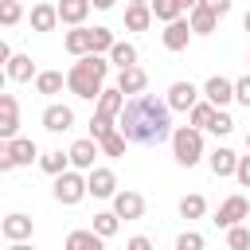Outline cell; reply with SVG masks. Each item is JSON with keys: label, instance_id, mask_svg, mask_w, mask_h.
I'll use <instances>...</instances> for the list:
<instances>
[{"label": "cell", "instance_id": "6da1fadb", "mask_svg": "<svg viewBox=\"0 0 250 250\" xmlns=\"http://www.w3.org/2000/svg\"><path fill=\"white\" fill-rule=\"evenodd\" d=\"M117 129L125 133L129 145H160V141H168V133H172V109H168L164 98L141 90V94H133V98L121 105Z\"/></svg>", "mask_w": 250, "mask_h": 250}, {"label": "cell", "instance_id": "7a4b0ae2", "mask_svg": "<svg viewBox=\"0 0 250 250\" xmlns=\"http://www.w3.org/2000/svg\"><path fill=\"white\" fill-rule=\"evenodd\" d=\"M105 74H109V59L86 51V55H78V62L66 70V90H70L74 98H82V102H94V98L102 94V86H105Z\"/></svg>", "mask_w": 250, "mask_h": 250}, {"label": "cell", "instance_id": "3957f363", "mask_svg": "<svg viewBox=\"0 0 250 250\" xmlns=\"http://www.w3.org/2000/svg\"><path fill=\"white\" fill-rule=\"evenodd\" d=\"M168 141H172V156H176L180 168H195L203 160V129H195V125H172Z\"/></svg>", "mask_w": 250, "mask_h": 250}, {"label": "cell", "instance_id": "277c9868", "mask_svg": "<svg viewBox=\"0 0 250 250\" xmlns=\"http://www.w3.org/2000/svg\"><path fill=\"white\" fill-rule=\"evenodd\" d=\"M55 199H59L62 207H78V203L86 199V176H82L78 168H62V172L55 176Z\"/></svg>", "mask_w": 250, "mask_h": 250}, {"label": "cell", "instance_id": "5b68a950", "mask_svg": "<svg viewBox=\"0 0 250 250\" xmlns=\"http://www.w3.org/2000/svg\"><path fill=\"white\" fill-rule=\"evenodd\" d=\"M117 191V172L113 168H90L86 172V195H94V199H109Z\"/></svg>", "mask_w": 250, "mask_h": 250}, {"label": "cell", "instance_id": "8992f818", "mask_svg": "<svg viewBox=\"0 0 250 250\" xmlns=\"http://www.w3.org/2000/svg\"><path fill=\"white\" fill-rule=\"evenodd\" d=\"M109 199H113V215H117V219H125V223H133V219H141V215H145V195H141V191H129V188L121 191V188H117Z\"/></svg>", "mask_w": 250, "mask_h": 250}, {"label": "cell", "instance_id": "52a82bcc", "mask_svg": "<svg viewBox=\"0 0 250 250\" xmlns=\"http://www.w3.org/2000/svg\"><path fill=\"white\" fill-rule=\"evenodd\" d=\"M242 219H250V203H246V195H227L223 203H219V211H215V227H234V223H242Z\"/></svg>", "mask_w": 250, "mask_h": 250}, {"label": "cell", "instance_id": "ba28073f", "mask_svg": "<svg viewBox=\"0 0 250 250\" xmlns=\"http://www.w3.org/2000/svg\"><path fill=\"white\" fill-rule=\"evenodd\" d=\"M164 102H168V109H172V113H188V109L199 102V86L180 78V82H172V86H168V98H164Z\"/></svg>", "mask_w": 250, "mask_h": 250}, {"label": "cell", "instance_id": "9c48e42d", "mask_svg": "<svg viewBox=\"0 0 250 250\" xmlns=\"http://www.w3.org/2000/svg\"><path fill=\"white\" fill-rule=\"evenodd\" d=\"M0 234H4L8 242H27V238L35 234V219H31V215H23V211H12V215H4Z\"/></svg>", "mask_w": 250, "mask_h": 250}, {"label": "cell", "instance_id": "30bf717a", "mask_svg": "<svg viewBox=\"0 0 250 250\" xmlns=\"http://www.w3.org/2000/svg\"><path fill=\"white\" fill-rule=\"evenodd\" d=\"M20 133V102L16 94L0 90V141H12Z\"/></svg>", "mask_w": 250, "mask_h": 250}, {"label": "cell", "instance_id": "8fae6325", "mask_svg": "<svg viewBox=\"0 0 250 250\" xmlns=\"http://www.w3.org/2000/svg\"><path fill=\"white\" fill-rule=\"evenodd\" d=\"M160 43H164V51H188V43H191V27H188V20H184V16L168 20L164 31H160Z\"/></svg>", "mask_w": 250, "mask_h": 250}, {"label": "cell", "instance_id": "7c38bea8", "mask_svg": "<svg viewBox=\"0 0 250 250\" xmlns=\"http://www.w3.org/2000/svg\"><path fill=\"white\" fill-rule=\"evenodd\" d=\"M199 94H203L211 105H219V109H223V105H230V102H234V82H230V78H223V74H211V78L203 82V90H199Z\"/></svg>", "mask_w": 250, "mask_h": 250}, {"label": "cell", "instance_id": "4fadbf2b", "mask_svg": "<svg viewBox=\"0 0 250 250\" xmlns=\"http://www.w3.org/2000/svg\"><path fill=\"white\" fill-rule=\"evenodd\" d=\"M43 129L47 133H66V129H74V109L70 105H62V102H51L47 109H43Z\"/></svg>", "mask_w": 250, "mask_h": 250}, {"label": "cell", "instance_id": "5bb4252c", "mask_svg": "<svg viewBox=\"0 0 250 250\" xmlns=\"http://www.w3.org/2000/svg\"><path fill=\"white\" fill-rule=\"evenodd\" d=\"M94 156H98V141H94V137H78V141L66 148V160H70V168H78V172H90V168H94Z\"/></svg>", "mask_w": 250, "mask_h": 250}, {"label": "cell", "instance_id": "9a60e30c", "mask_svg": "<svg viewBox=\"0 0 250 250\" xmlns=\"http://www.w3.org/2000/svg\"><path fill=\"white\" fill-rule=\"evenodd\" d=\"M145 86H148V74H145L137 62L117 66V90H121V94H129V98H133V94H141Z\"/></svg>", "mask_w": 250, "mask_h": 250}, {"label": "cell", "instance_id": "2e32d148", "mask_svg": "<svg viewBox=\"0 0 250 250\" xmlns=\"http://www.w3.org/2000/svg\"><path fill=\"white\" fill-rule=\"evenodd\" d=\"M55 12H59V23L74 27V23H86V16H90V0H59Z\"/></svg>", "mask_w": 250, "mask_h": 250}, {"label": "cell", "instance_id": "e0dca14e", "mask_svg": "<svg viewBox=\"0 0 250 250\" xmlns=\"http://www.w3.org/2000/svg\"><path fill=\"white\" fill-rule=\"evenodd\" d=\"M4 74H8V82H31V78H35L31 55H16V51H12V59L4 62Z\"/></svg>", "mask_w": 250, "mask_h": 250}, {"label": "cell", "instance_id": "ac0fdd59", "mask_svg": "<svg viewBox=\"0 0 250 250\" xmlns=\"http://www.w3.org/2000/svg\"><path fill=\"white\" fill-rule=\"evenodd\" d=\"M188 27H191V35H211V31L219 27V16L207 12L203 4H195V8L188 12Z\"/></svg>", "mask_w": 250, "mask_h": 250}, {"label": "cell", "instance_id": "d6986e66", "mask_svg": "<svg viewBox=\"0 0 250 250\" xmlns=\"http://www.w3.org/2000/svg\"><path fill=\"white\" fill-rule=\"evenodd\" d=\"M8 148H12L16 168H27L31 160H39V148H35V141H31V137H20V133H16V137L8 141Z\"/></svg>", "mask_w": 250, "mask_h": 250}, {"label": "cell", "instance_id": "ffe728a7", "mask_svg": "<svg viewBox=\"0 0 250 250\" xmlns=\"http://www.w3.org/2000/svg\"><path fill=\"white\" fill-rule=\"evenodd\" d=\"M62 47H66L74 59H78V55H86V51H90V27H86V23H74V27L62 35Z\"/></svg>", "mask_w": 250, "mask_h": 250}, {"label": "cell", "instance_id": "44dd1931", "mask_svg": "<svg viewBox=\"0 0 250 250\" xmlns=\"http://www.w3.org/2000/svg\"><path fill=\"white\" fill-rule=\"evenodd\" d=\"M94 102H98V113L117 117V113H121V105H125V94H121L117 86H102V94H98Z\"/></svg>", "mask_w": 250, "mask_h": 250}, {"label": "cell", "instance_id": "7402d4cb", "mask_svg": "<svg viewBox=\"0 0 250 250\" xmlns=\"http://www.w3.org/2000/svg\"><path fill=\"white\" fill-rule=\"evenodd\" d=\"M234 160H238V156H234V152H230L227 145H219V148H215V152L207 156V168H211V172H215V176L223 180V176H234Z\"/></svg>", "mask_w": 250, "mask_h": 250}, {"label": "cell", "instance_id": "603a6c76", "mask_svg": "<svg viewBox=\"0 0 250 250\" xmlns=\"http://www.w3.org/2000/svg\"><path fill=\"white\" fill-rule=\"evenodd\" d=\"M148 23H152L148 4H125V27L129 31H148Z\"/></svg>", "mask_w": 250, "mask_h": 250}, {"label": "cell", "instance_id": "cb8c5ba5", "mask_svg": "<svg viewBox=\"0 0 250 250\" xmlns=\"http://www.w3.org/2000/svg\"><path fill=\"white\" fill-rule=\"evenodd\" d=\"M62 86H66V74L62 70H35V90L39 94H62Z\"/></svg>", "mask_w": 250, "mask_h": 250}, {"label": "cell", "instance_id": "d4e9b609", "mask_svg": "<svg viewBox=\"0 0 250 250\" xmlns=\"http://www.w3.org/2000/svg\"><path fill=\"white\" fill-rule=\"evenodd\" d=\"M55 23H59L55 4H35L31 8V31H55Z\"/></svg>", "mask_w": 250, "mask_h": 250}, {"label": "cell", "instance_id": "484cf974", "mask_svg": "<svg viewBox=\"0 0 250 250\" xmlns=\"http://www.w3.org/2000/svg\"><path fill=\"white\" fill-rule=\"evenodd\" d=\"M105 59H109V66H129V62H137V47L129 39H113V47L105 51Z\"/></svg>", "mask_w": 250, "mask_h": 250}, {"label": "cell", "instance_id": "4316f807", "mask_svg": "<svg viewBox=\"0 0 250 250\" xmlns=\"http://www.w3.org/2000/svg\"><path fill=\"white\" fill-rule=\"evenodd\" d=\"M102 242H105V238H102L94 227H90V230H70V234H66V246H70V250H102Z\"/></svg>", "mask_w": 250, "mask_h": 250}, {"label": "cell", "instance_id": "83f0119b", "mask_svg": "<svg viewBox=\"0 0 250 250\" xmlns=\"http://www.w3.org/2000/svg\"><path fill=\"white\" fill-rule=\"evenodd\" d=\"M203 215H207V199H203L199 191H191V195L180 199V219L191 223V219H203Z\"/></svg>", "mask_w": 250, "mask_h": 250}, {"label": "cell", "instance_id": "f1b7e54d", "mask_svg": "<svg viewBox=\"0 0 250 250\" xmlns=\"http://www.w3.org/2000/svg\"><path fill=\"white\" fill-rule=\"evenodd\" d=\"M125 145H129V141H125V133H121V129H109V133L98 141V148H102L105 156H125Z\"/></svg>", "mask_w": 250, "mask_h": 250}, {"label": "cell", "instance_id": "f546056e", "mask_svg": "<svg viewBox=\"0 0 250 250\" xmlns=\"http://www.w3.org/2000/svg\"><path fill=\"white\" fill-rule=\"evenodd\" d=\"M39 168H43L47 176H59L62 168H70V160H66V152H62V148H51V152H43V156H39Z\"/></svg>", "mask_w": 250, "mask_h": 250}, {"label": "cell", "instance_id": "4dcf8cb0", "mask_svg": "<svg viewBox=\"0 0 250 250\" xmlns=\"http://www.w3.org/2000/svg\"><path fill=\"white\" fill-rule=\"evenodd\" d=\"M211 113H215V105L203 98V102H195V105L188 109V125H195V129H207V125H211Z\"/></svg>", "mask_w": 250, "mask_h": 250}, {"label": "cell", "instance_id": "1f68e13d", "mask_svg": "<svg viewBox=\"0 0 250 250\" xmlns=\"http://www.w3.org/2000/svg\"><path fill=\"white\" fill-rule=\"evenodd\" d=\"M207 129H211L215 137H230V133H234V117H230L227 109H219V105H215V113H211V125H207Z\"/></svg>", "mask_w": 250, "mask_h": 250}, {"label": "cell", "instance_id": "d6a6232c", "mask_svg": "<svg viewBox=\"0 0 250 250\" xmlns=\"http://www.w3.org/2000/svg\"><path fill=\"white\" fill-rule=\"evenodd\" d=\"M117 227H121V219H117L113 211H98V215H94V230H98L102 238H113Z\"/></svg>", "mask_w": 250, "mask_h": 250}, {"label": "cell", "instance_id": "836d02e7", "mask_svg": "<svg viewBox=\"0 0 250 250\" xmlns=\"http://www.w3.org/2000/svg\"><path fill=\"white\" fill-rule=\"evenodd\" d=\"M148 8H152V20H160V23H168V20H176V16H184L176 0H148Z\"/></svg>", "mask_w": 250, "mask_h": 250}, {"label": "cell", "instance_id": "e575fe53", "mask_svg": "<svg viewBox=\"0 0 250 250\" xmlns=\"http://www.w3.org/2000/svg\"><path fill=\"white\" fill-rule=\"evenodd\" d=\"M113 47V31L109 27H90V51L94 55H105Z\"/></svg>", "mask_w": 250, "mask_h": 250}, {"label": "cell", "instance_id": "d590c367", "mask_svg": "<svg viewBox=\"0 0 250 250\" xmlns=\"http://www.w3.org/2000/svg\"><path fill=\"white\" fill-rule=\"evenodd\" d=\"M109 129H117V117H105V113H98V109H94V117H90V137H94V141H102Z\"/></svg>", "mask_w": 250, "mask_h": 250}, {"label": "cell", "instance_id": "8d00e7d4", "mask_svg": "<svg viewBox=\"0 0 250 250\" xmlns=\"http://www.w3.org/2000/svg\"><path fill=\"white\" fill-rule=\"evenodd\" d=\"M227 246H230V250H246V246H250V227H242V223L227 227Z\"/></svg>", "mask_w": 250, "mask_h": 250}, {"label": "cell", "instance_id": "74e56055", "mask_svg": "<svg viewBox=\"0 0 250 250\" xmlns=\"http://www.w3.org/2000/svg\"><path fill=\"white\" fill-rule=\"evenodd\" d=\"M20 20H23V4H20V0H0V23L12 27V23H20Z\"/></svg>", "mask_w": 250, "mask_h": 250}, {"label": "cell", "instance_id": "f35d334b", "mask_svg": "<svg viewBox=\"0 0 250 250\" xmlns=\"http://www.w3.org/2000/svg\"><path fill=\"white\" fill-rule=\"evenodd\" d=\"M176 250H203V234L199 230H184L176 238Z\"/></svg>", "mask_w": 250, "mask_h": 250}, {"label": "cell", "instance_id": "ab89813d", "mask_svg": "<svg viewBox=\"0 0 250 250\" xmlns=\"http://www.w3.org/2000/svg\"><path fill=\"white\" fill-rule=\"evenodd\" d=\"M234 102H238V105H246V109H250V74H242V78H238V82H234Z\"/></svg>", "mask_w": 250, "mask_h": 250}, {"label": "cell", "instance_id": "60d3db41", "mask_svg": "<svg viewBox=\"0 0 250 250\" xmlns=\"http://www.w3.org/2000/svg\"><path fill=\"white\" fill-rule=\"evenodd\" d=\"M234 180H238V184H242V188H250V152H246V156H238V160H234Z\"/></svg>", "mask_w": 250, "mask_h": 250}, {"label": "cell", "instance_id": "b9f144b4", "mask_svg": "<svg viewBox=\"0 0 250 250\" xmlns=\"http://www.w3.org/2000/svg\"><path fill=\"white\" fill-rule=\"evenodd\" d=\"M199 4H203V8H207V12H215V16H219V20H223V16H227V12H230V8H234V0H199Z\"/></svg>", "mask_w": 250, "mask_h": 250}, {"label": "cell", "instance_id": "7bdbcfd3", "mask_svg": "<svg viewBox=\"0 0 250 250\" xmlns=\"http://www.w3.org/2000/svg\"><path fill=\"white\" fill-rule=\"evenodd\" d=\"M16 168V160H12V148H8V141H0V172H12Z\"/></svg>", "mask_w": 250, "mask_h": 250}, {"label": "cell", "instance_id": "ee69618b", "mask_svg": "<svg viewBox=\"0 0 250 250\" xmlns=\"http://www.w3.org/2000/svg\"><path fill=\"white\" fill-rule=\"evenodd\" d=\"M125 246H129V250H148V246H152V242H148V238H145V234H133V238H129V242H125Z\"/></svg>", "mask_w": 250, "mask_h": 250}, {"label": "cell", "instance_id": "f6af8a7d", "mask_svg": "<svg viewBox=\"0 0 250 250\" xmlns=\"http://www.w3.org/2000/svg\"><path fill=\"white\" fill-rule=\"evenodd\" d=\"M113 4H117V0H90V8H102V12H109Z\"/></svg>", "mask_w": 250, "mask_h": 250}, {"label": "cell", "instance_id": "bcb514c9", "mask_svg": "<svg viewBox=\"0 0 250 250\" xmlns=\"http://www.w3.org/2000/svg\"><path fill=\"white\" fill-rule=\"evenodd\" d=\"M8 59H12V47H8V43H4V39H0V66H4V62H8Z\"/></svg>", "mask_w": 250, "mask_h": 250}, {"label": "cell", "instance_id": "7dc6e473", "mask_svg": "<svg viewBox=\"0 0 250 250\" xmlns=\"http://www.w3.org/2000/svg\"><path fill=\"white\" fill-rule=\"evenodd\" d=\"M176 4H180V12H191V8L199 4V0H176Z\"/></svg>", "mask_w": 250, "mask_h": 250}, {"label": "cell", "instance_id": "c3c4849f", "mask_svg": "<svg viewBox=\"0 0 250 250\" xmlns=\"http://www.w3.org/2000/svg\"><path fill=\"white\" fill-rule=\"evenodd\" d=\"M4 82H8V74H4V66H0V90H4Z\"/></svg>", "mask_w": 250, "mask_h": 250}, {"label": "cell", "instance_id": "681fc988", "mask_svg": "<svg viewBox=\"0 0 250 250\" xmlns=\"http://www.w3.org/2000/svg\"><path fill=\"white\" fill-rule=\"evenodd\" d=\"M242 27H246V31H250V12H246V16H242Z\"/></svg>", "mask_w": 250, "mask_h": 250}, {"label": "cell", "instance_id": "f907efd6", "mask_svg": "<svg viewBox=\"0 0 250 250\" xmlns=\"http://www.w3.org/2000/svg\"><path fill=\"white\" fill-rule=\"evenodd\" d=\"M246 152H250V133H246Z\"/></svg>", "mask_w": 250, "mask_h": 250}, {"label": "cell", "instance_id": "816d5d0a", "mask_svg": "<svg viewBox=\"0 0 250 250\" xmlns=\"http://www.w3.org/2000/svg\"><path fill=\"white\" fill-rule=\"evenodd\" d=\"M129 4H148V0H129Z\"/></svg>", "mask_w": 250, "mask_h": 250}, {"label": "cell", "instance_id": "f5cc1de1", "mask_svg": "<svg viewBox=\"0 0 250 250\" xmlns=\"http://www.w3.org/2000/svg\"><path fill=\"white\" fill-rule=\"evenodd\" d=\"M246 62H250V55H246Z\"/></svg>", "mask_w": 250, "mask_h": 250}]
</instances>
